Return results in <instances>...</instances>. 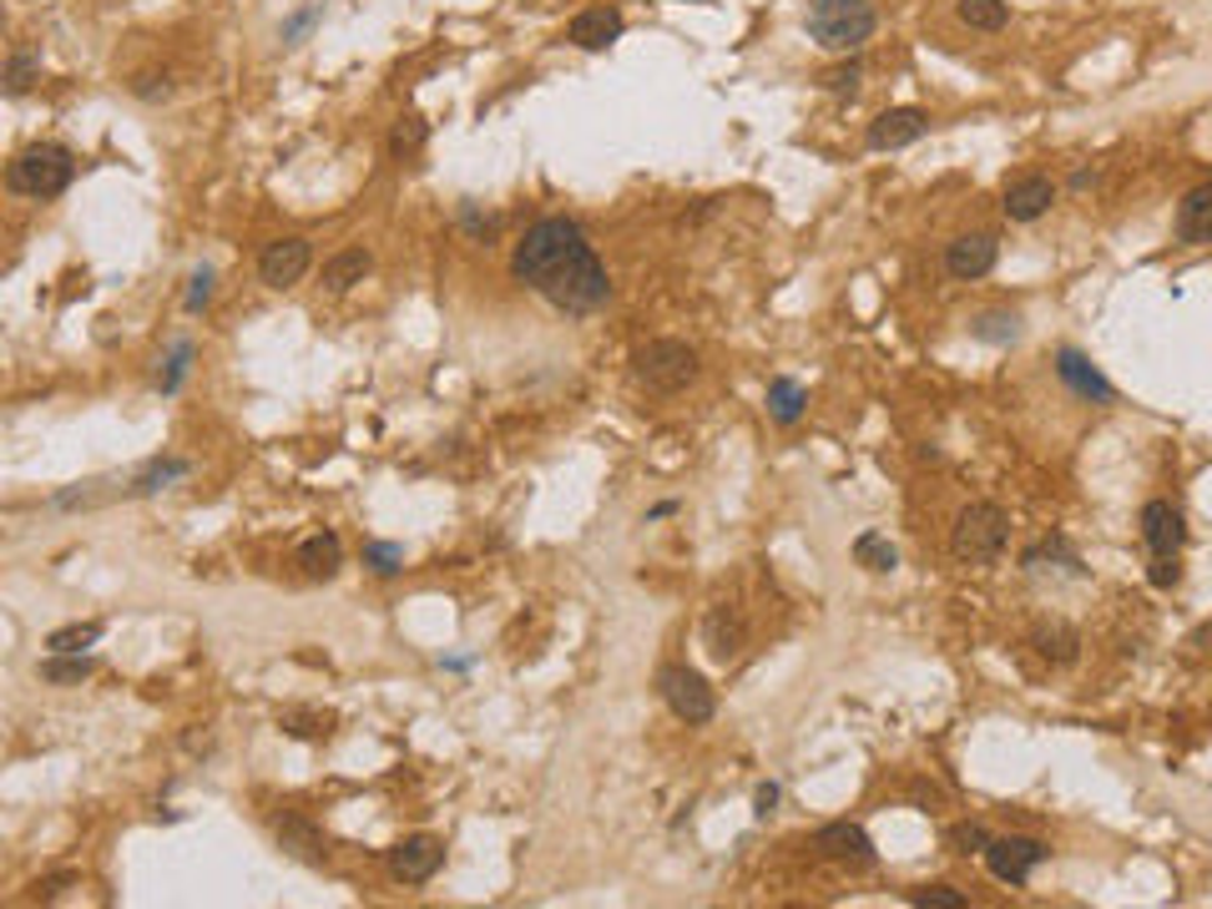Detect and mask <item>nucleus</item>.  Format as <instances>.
I'll return each instance as SVG.
<instances>
[{
  "label": "nucleus",
  "mask_w": 1212,
  "mask_h": 909,
  "mask_svg": "<svg viewBox=\"0 0 1212 909\" xmlns=\"http://www.w3.org/2000/svg\"><path fill=\"white\" fill-rule=\"evenodd\" d=\"M511 274L515 284L541 294L561 314H597L612 298V278L601 268L597 248L587 243L581 223L571 218H541L535 228H525V238L515 243Z\"/></svg>",
  "instance_id": "f257e3e1"
},
{
  "label": "nucleus",
  "mask_w": 1212,
  "mask_h": 909,
  "mask_svg": "<svg viewBox=\"0 0 1212 909\" xmlns=\"http://www.w3.org/2000/svg\"><path fill=\"white\" fill-rule=\"evenodd\" d=\"M804 26L814 36V46H824V51H859L874 36L879 16H874L869 0H814Z\"/></svg>",
  "instance_id": "f03ea898"
},
{
  "label": "nucleus",
  "mask_w": 1212,
  "mask_h": 909,
  "mask_svg": "<svg viewBox=\"0 0 1212 909\" xmlns=\"http://www.w3.org/2000/svg\"><path fill=\"white\" fill-rule=\"evenodd\" d=\"M71 172H77V157L61 142H31L26 152H16L6 182H11V192H26V198H56V192L71 187Z\"/></svg>",
  "instance_id": "7ed1b4c3"
},
{
  "label": "nucleus",
  "mask_w": 1212,
  "mask_h": 909,
  "mask_svg": "<svg viewBox=\"0 0 1212 909\" xmlns=\"http://www.w3.org/2000/svg\"><path fill=\"white\" fill-rule=\"evenodd\" d=\"M1005 541H1011V521H1005V511L1001 505H991V501H975V505H965L960 521H955L950 551H955V561H965V566H991V561H1001Z\"/></svg>",
  "instance_id": "20e7f679"
},
{
  "label": "nucleus",
  "mask_w": 1212,
  "mask_h": 909,
  "mask_svg": "<svg viewBox=\"0 0 1212 909\" xmlns=\"http://www.w3.org/2000/svg\"><path fill=\"white\" fill-rule=\"evenodd\" d=\"M637 379L657 395H682L692 379H698V349L682 339H652L647 349H637Z\"/></svg>",
  "instance_id": "39448f33"
},
{
  "label": "nucleus",
  "mask_w": 1212,
  "mask_h": 909,
  "mask_svg": "<svg viewBox=\"0 0 1212 909\" xmlns=\"http://www.w3.org/2000/svg\"><path fill=\"white\" fill-rule=\"evenodd\" d=\"M657 688H662L667 708L678 712V718H682V723H688V728L712 723V712H718V698H712L708 678H702L698 668H688V662H672V668H662V678H657Z\"/></svg>",
  "instance_id": "423d86ee"
},
{
  "label": "nucleus",
  "mask_w": 1212,
  "mask_h": 909,
  "mask_svg": "<svg viewBox=\"0 0 1212 909\" xmlns=\"http://www.w3.org/2000/svg\"><path fill=\"white\" fill-rule=\"evenodd\" d=\"M1051 859V849L1041 839H991L985 843V869H991L1001 885H1026L1041 864Z\"/></svg>",
  "instance_id": "0eeeda50"
},
{
  "label": "nucleus",
  "mask_w": 1212,
  "mask_h": 909,
  "mask_svg": "<svg viewBox=\"0 0 1212 909\" xmlns=\"http://www.w3.org/2000/svg\"><path fill=\"white\" fill-rule=\"evenodd\" d=\"M440 864H445V843L430 839V833L400 839L390 849V875L400 879V885H425V879L440 875Z\"/></svg>",
  "instance_id": "6e6552de"
},
{
  "label": "nucleus",
  "mask_w": 1212,
  "mask_h": 909,
  "mask_svg": "<svg viewBox=\"0 0 1212 909\" xmlns=\"http://www.w3.org/2000/svg\"><path fill=\"white\" fill-rule=\"evenodd\" d=\"M308 264H314V248H308L304 238H278V243H268V248H263L258 278L268 288H288V284H298V278L308 274Z\"/></svg>",
  "instance_id": "1a4fd4ad"
},
{
  "label": "nucleus",
  "mask_w": 1212,
  "mask_h": 909,
  "mask_svg": "<svg viewBox=\"0 0 1212 909\" xmlns=\"http://www.w3.org/2000/svg\"><path fill=\"white\" fill-rule=\"evenodd\" d=\"M925 127H929V117L919 107H889V111H879V117L869 121V147L874 152H895V147L919 142Z\"/></svg>",
  "instance_id": "9d476101"
},
{
  "label": "nucleus",
  "mask_w": 1212,
  "mask_h": 909,
  "mask_svg": "<svg viewBox=\"0 0 1212 909\" xmlns=\"http://www.w3.org/2000/svg\"><path fill=\"white\" fill-rule=\"evenodd\" d=\"M814 849H819L824 859H834V864H874V839L849 819L824 823V829L814 833Z\"/></svg>",
  "instance_id": "9b49d317"
},
{
  "label": "nucleus",
  "mask_w": 1212,
  "mask_h": 909,
  "mask_svg": "<svg viewBox=\"0 0 1212 909\" xmlns=\"http://www.w3.org/2000/svg\"><path fill=\"white\" fill-rule=\"evenodd\" d=\"M1142 541L1152 546V556H1177L1188 526H1182V511L1172 501H1147L1142 505Z\"/></svg>",
  "instance_id": "f8f14e48"
},
{
  "label": "nucleus",
  "mask_w": 1212,
  "mask_h": 909,
  "mask_svg": "<svg viewBox=\"0 0 1212 909\" xmlns=\"http://www.w3.org/2000/svg\"><path fill=\"white\" fill-rule=\"evenodd\" d=\"M1056 374H1061V384H1066L1071 395L1092 399V405H1112V399H1116V389L1106 384V374L1096 369L1086 354H1076V349H1061L1056 354Z\"/></svg>",
  "instance_id": "ddd939ff"
},
{
  "label": "nucleus",
  "mask_w": 1212,
  "mask_h": 909,
  "mask_svg": "<svg viewBox=\"0 0 1212 909\" xmlns=\"http://www.w3.org/2000/svg\"><path fill=\"white\" fill-rule=\"evenodd\" d=\"M995 258H1001V243H995L991 233H965V238H955L950 248H945L950 278H985L995 268Z\"/></svg>",
  "instance_id": "4468645a"
},
{
  "label": "nucleus",
  "mask_w": 1212,
  "mask_h": 909,
  "mask_svg": "<svg viewBox=\"0 0 1212 909\" xmlns=\"http://www.w3.org/2000/svg\"><path fill=\"white\" fill-rule=\"evenodd\" d=\"M1051 202H1056V182L1041 172H1026L1005 187V218L1011 223H1036L1041 213H1051Z\"/></svg>",
  "instance_id": "2eb2a0df"
},
{
  "label": "nucleus",
  "mask_w": 1212,
  "mask_h": 909,
  "mask_svg": "<svg viewBox=\"0 0 1212 909\" xmlns=\"http://www.w3.org/2000/svg\"><path fill=\"white\" fill-rule=\"evenodd\" d=\"M617 36H622V11H612V6H591L566 26V41L581 51H607Z\"/></svg>",
  "instance_id": "dca6fc26"
},
{
  "label": "nucleus",
  "mask_w": 1212,
  "mask_h": 909,
  "mask_svg": "<svg viewBox=\"0 0 1212 909\" xmlns=\"http://www.w3.org/2000/svg\"><path fill=\"white\" fill-rule=\"evenodd\" d=\"M1177 238L1182 243H1212V182L1192 187L1188 198L1177 202Z\"/></svg>",
  "instance_id": "f3484780"
},
{
  "label": "nucleus",
  "mask_w": 1212,
  "mask_h": 909,
  "mask_svg": "<svg viewBox=\"0 0 1212 909\" xmlns=\"http://www.w3.org/2000/svg\"><path fill=\"white\" fill-rule=\"evenodd\" d=\"M298 566H304V576H308V581H328V576H339V566H344V546H339V536H334V531H318V536H308L304 546H298Z\"/></svg>",
  "instance_id": "a211bd4d"
},
{
  "label": "nucleus",
  "mask_w": 1212,
  "mask_h": 909,
  "mask_svg": "<svg viewBox=\"0 0 1212 909\" xmlns=\"http://www.w3.org/2000/svg\"><path fill=\"white\" fill-rule=\"evenodd\" d=\"M374 274V258L364 248H344V253H334L324 264V288H334V294H349L354 284H364V278Z\"/></svg>",
  "instance_id": "6ab92c4d"
},
{
  "label": "nucleus",
  "mask_w": 1212,
  "mask_h": 909,
  "mask_svg": "<svg viewBox=\"0 0 1212 909\" xmlns=\"http://www.w3.org/2000/svg\"><path fill=\"white\" fill-rule=\"evenodd\" d=\"M702 632H708V652H712L718 662L738 658V646H743V622H738V616H732L728 606H718V612L708 616V626H702Z\"/></svg>",
  "instance_id": "aec40b11"
},
{
  "label": "nucleus",
  "mask_w": 1212,
  "mask_h": 909,
  "mask_svg": "<svg viewBox=\"0 0 1212 909\" xmlns=\"http://www.w3.org/2000/svg\"><path fill=\"white\" fill-rule=\"evenodd\" d=\"M804 405H808V395H804V384L798 379L778 374V379L768 384V409H773L778 425H798V419H804Z\"/></svg>",
  "instance_id": "412c9836"
},
{
  "label": "nucleus",
  "mask_w": 1212,
  "mask_h": 909,
  "mask_svg": "<svg viewBox=\"0 0 1212 909\" xmlns=\"http://www.w3.org/2000/svg\"><path fill=\"white\" fill-rule=\"evenodd\" d=\"M854 561H859L864 571H895L899 566V551L889 546V536H879V531H864V536L854 541Z\"/></svg>",
  "instance_id": "4be33fe9"
},
{
  "label": "nucleus",
  "mask_w": 1212,
  "mask_h": 909,
  "mask_svg": "<svg viewBox=\"0 0 1212 909\" xmlns=\"http://www.w3.org/2000/svg\"><path fill=\"white\" fill-rule=\"evenodd\" d=\"M278 839H284V849H294L298 859H308V864H324V859H328L324 839H318V833L308 829V823H298V819L278 823Z\"/></svg>",
  "instance_id": "5701e85b"
},
{
  "label": "nucleus",
  "mask_w": 1212,
  "mask_h": 909,
  "mask_svg": "<svg viewBox=\"0 0 1212 909\" xmlns=\"http://www.w3.org/2000/svg\"><path fill=\"white\" fill-rule=\"evenodd\" d=\"M955 16H960L970 31H1001V26L1011 21L1005 0H960V6H955Z\"/></svg>",
  "instance_id": "b1692460"
},
{
  "label": "nucleus",
  "mask_w": 1212,
  "mask_h": 909,
  "mask_svg": "<svg viewBox=\"0 0 1212 909\" xmlns=\"http://www.w3.org/2000/svg\"><path fill=\"white\" fill-rule=\"evenodd\" d=\"M41 678L46 682H61V688H71V682H87L91 678V658H81V652H51V658L41 662Z\"/></svg>",
  "instance_id": "393cba45"
},
{
  "label": "nucleus",
  "mask_w": 1212,
  "mask_h": 909,
  "mask_svg": "<svg viewBox=\"0 0 1212 909\" xmlns=\"http://www.w3.org/2000/svg\"><path fill=\"white\" fill-rule=\"evenodd\" d=\"M101 632H107L101 622H71V626H56V632L46 636V646H51V652H87L91 642H101Z\"/></svg>",
  "instance_id": "a878e982"
},
{
  "label": "nucleus",
  "mask_w": 1212,
  "mask_h": 909,
  "mask_svg": "<svg viewBox=\"0 0 1212 909\" xmlns=\"http://www.w3.org/2000/svg\"><path fill=\"white\" fill-rule=\"evenodd\" d=\"M1036 646H1041V658H1051V662H1071L1076 658V632L1071 626H1036Z\"/></svg>",
  "instance_id": "bb28decb"
},
{
  "label": "nucleus",
  "mask_w": 1212,
  "mask_h": 909,
  "mask_svg": "<svg viewBox=\"0 0 1212 909\" xmlns=\"http://www.w3.org/2000/svg\"><path fill=\"white\" fill-rule=\"evenodd\" d=\"M970 334L975 339H985V344H1011L1021 334V318L1016 314H985V318H975L970 324Z\"/></svg>",
  "instance_id": "cd10ccee"
},
{
  "label": "nucleus",
  "mask_w": 1212,
  "mask_h": 909,
  "mask_svg": "<svg viewBox=\"0 0 1212 909\" xmlns=\"http://www.w3.org/2000/svg\"><path fill=\"white\" fill-rule=\"evenodd\" d=\"M425 137H430L425 117H400V127L390 132V152L394 157H410V152H420V147H425Z\"/></svg>",
  "instance_id": "c85d7f7f"
},
{
  "label": "nucleus",
  "mask_w": 1212,
  "mask_h": 909,
  "mask_svg": "<svg viewBox=\"0 0 1212 909\" xmlns=\"http://www.w3.org/2000/svg\"><path fill=\"white\" fill-rule=\"evenodd\" d=\"M177 475H187V461H157L137 475V485H131L127 495H152V491H162L167 481H177Z\"/></svg>",
  "instance_id": "c756f323"
},
{
  "label": "nucleus",
  "mask_w": 1212,
  "mask_h": 909,
  "mask_svg": "<svg viewBox=\"0 0 1212 909\" xmlns=\"http://www.w3.org/2000/svg\"><path fill=\"white\" fill-rule=\"evenodd\" d=\"M364 566H374L380 576H394V571L404 566V546L400 541H369V546H364Z\"/></svg>",
  "instance_id": "7c9ffc66"
},
{
  "label": "nucleus",
  "mask_w": 1212,
  "mask_h": 909,
  "mask_svg": "<svg viewBox=\"0 0 1212 909\" xmlns=\"http://www.w3.org/2000/svg\"><path fill=\"white\" fill-rule=\"evenodd\" d=\"M36 71H41V56H36V51H16L11 67H6V91H11V97H21V91L31 87Z\"/></svg>",
  "instance_id": "2f4dec72"
},
{
  "label": "nucleus",
  "mask_w": 1212,
  "mask_h": 909,
  "mask_svg": "<svg viewBox=\"0 0 1212 909\" xmlns=\"http://www.w3.org/2000/svg\"><path fill=\"white\" fill-rule=\"evenodd\" d=\"M208 298H213V268H197V274L187 278L183 308H187V314H203V308H208Z\"/></svg>",
  "instance_id": "473e14b6"
},
{
  "label": "nucleus",
  "mask_w": 1212,
  "mask_h": 909,
  "mask_svg": "<svg viewBox=\"0 0 1212 909\" xmlns=\"http://www.w3.org/2000/svg\"><path fill=\"white\" fill-rule=\"evenodd\" d=\"M950 843L960 849V854H985V843H991V833L981 829V823H955L950 829Z\"/></svg>",
  "instance_id": "72a5a7b5"
},
{
  "label": "nucleus",
  "mask_w": 1212,
  "mask_h": 909,
  "mask_svg": "<svg viewBox=\"0 0 1212 909\" xmlns=\"http://www.w3.org/2000/svg\"><path fill=\"white\" fill-rule=\"evenodd\" d=\"M859 77H864V67H859V61H849V67H834V71H824V87H829V91H839V97H854V87H859Z\"/></svg>",
  "instance_id": "f704fd0d"
},
{
  "label": "nucleus",
  "mask_w": 1212,
  "mask_h": 909,
  "mask_svg": "<svg viewBox=\"0 0 1212 909\" xmlns=\"http://www.w3.org/2000/svg\"><path fill=\"white\" fill-rule=\"evenodd\" d=\"M187 359H193V344H177L173 349V359H167V374H162V395H173L177 384H183V374H187Z\"/></svg>",
  "instance_id": "c9c22d12"
},
{
  "label": "nucleus",
  "mask_w": 1212,
  "mask_h": 909,
  "mask_svg": "<svg viewBox=\"0 0 1212 909\" xmlns=\"http://www.w3.org/2000/svg\"><path fill=\"white\" fill-rule=\"evenodd\" d=\"M1147 581H1152V586H1162V592H1167V586H1177V581H1182V566H1177V556H1152V566H1147Z\"/></svg>",
  "instance_id": "e433bc0d"
},
{
  "label": "nucleus",
  "mask_w": 1212,
  "mask_h": 909,
  "mask_svg": "<svg viewBox=\"0 0 1212 909\" xmlns=\"http://www.w3.org/2000/svg\"><path fill=\"white\" fill-rule=\"evenodd\" d=\"M915 905H925V909H929V905H939V909H960L965 895H960V889H950V885H935V889H919Z\"/></svg>",
  "instance_id": "4c0bfd02"
},
{
  "label": "nucleus",
  "mask_w": 1212,
  "mask_h": 909,
  "mask_svg": "<svg viewBox=\"0 0 1212 909\" xmlns=\"http://www.w3.org/2000/svg\"><path fill=\"white\" fill-rule=\"evenodd\" d=\"M328 723H334L328 712H324V718H298V712H288V718H284V728L294 738H318V733H328Z\"/></svg>",
  "instance_id": "58836bf2"
},
{
  "label": "nucleus",
  "mask_w": 1212,
  "mask_h": 909,
  "mask_svg": "<svg viewBox=\"0 0 1212 909\" xmlns=\"http://www.w3.org/2000/svg\"><path fill=\"white\" fill-rule=\"evenodd\" d=\"M753 803H758V819H768V813H773V803H778V789H773V783H763Z\"/></svg>",
  "instance_id": "ea45409f"
},
{
  "label": "nucleus",
  "mask_w": 1212,
  "mask_h": 909,
  "mask_svg": "<svg viewBox=\"0 0 1212 909\" xmlns=\"http://www.w3.org/2000/svg\"><path fill=\"white\" fill-rule=\"evenodd\" d=\"M1192 646H1202V652H1212V626H1202V632L1192 636Z\"/></svg>",
  "instance_id": "a19ab883"
}]
</instances>
